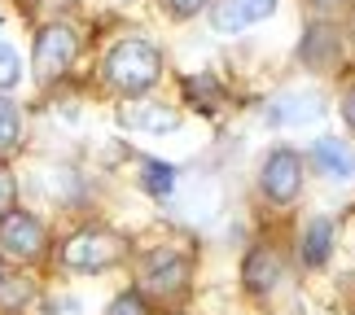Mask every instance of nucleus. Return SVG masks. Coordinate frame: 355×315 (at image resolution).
Returning a JSON list of instances; mask_svg holds the SVG:
<instances>
[{
	"mask_svg": "<svg viewBox=\"0 0 355 315\" xmlns=\"http://www.w3.org/2000/svg\"><path fill=\"white\" fill-rule=\"evenodd\" d=\"M105 315H149V303L136 289H128V294H119L110 307H105Z\"/></svg>",
	"mask_w": 355,
	"mask_h": 315,
	"instance_id": "obj_18",
	"label": "nucleus"
},
{
	"mask_svg": "<svg viewBox=\"0 0 355 315\" xmlns=\"http://www.w3.org/2000/svg\"><path fill=\"white\" fill-rule=\"evenodd\" d=\"M35 298V285L26 280V276H0V311H9V315H18L26 303Z\"/></svg>",
	"mask_w": 355,
	"mask_h": 315,
	"instance_id": "obj_15",
	"label": "nucleus"
},
{
	"mask_svg": "<svg viewBox=\"0 0 355 315\" xmlns=\"http://www.w3.org/2000/svg\"><path fill=\"white\" fill-rule=\"evenodd\" d=\"M13 197H18V180H13L9 167H0V215L13 206Z\"/></svg>",
	"mask_w": 355,
	"mask_h": 315,
	"instance_id": "obj_20",
	"label": "nucleus"
},
{
	"mask_svg": "<svg viewBox=\"0 0 355 315\" xmlns=\"http://www.w3.org/2000/svg\"><path fill=\"white\" fill-rule=\"evenodd\" d=\"M18 79H22V57H18V48H13V44L0 39V92H9Z\"/></svg>",
	"mask_w": 355,
	"mask_h": 315,
	"instance_id": "obj_17",
	"label": "nucleus"
},
{
	"mask_svg": "<svg viewBox=\"0 0 355 315\" xmlns=\"http://www.w3.org/2000/svg\"><path fill=\"white\" fill-rule=\"evenodd\" d=\"M324 114V101L316 92H281V97H272L263 118L272 127H298V123H316Z\"/></svg>",
	"mask_w": 355,
	"mask_h": 315,
	"instance_id": "obj_11",
	"label": "nucleus"
},
{
	"mask_svg": "<svg viewBox=\"0 0 355 315\" xmlns=\"http://www.w3.org/2000/svg\"><path fill=\"white\" fill-rule=\"evenodd\" d=\"M22 127H26V123H22V105L0 92V162L13 158L22 149Z\"/></svg>",
	"mask_w": 355,
	"mask_h": 315,
	"instance_id": "obj_14",
	"label": "nucleus"
},
{
	"mask_svg": "<svg viewBox=\"0 0 355 315\" xmlns=\"http://www.w3.org/2000/svg\"><path fill=\"white\" fill-rule=\"evenodd\" d=\"M303 175H307L303 154L290 149V145H277L259 162V193H263L272 206H294L298 193H303Z\"/></svg>",
	"mask_w": 355,
	"mask_h": 315,
	"instance_id": "obj_5",
	"label": "nucleus"
},
{
	"mask_svg": "<svg viewBox=\"0 0 355 315\" xmlns=\"http://www.w3.org/2000/svg\"><path fill=\"white\" fill-rule=\"evenodd\" d=\"M101 75L123 97H145V92L167 75V57H162V48L149 35H123L119 44L105 53Z\"/></svg>",
	"mask_w": 355,
	"mask_h": 315,
	"instance_id": "obj_2",
	"label": "nucleus"
},
{
	"mask_svg": "<svg viewBox=\"0 0 355 315\" xmlns=\"http://www.w3.org/2000/svg\"><path fill=\"white\" fill-rule=\"evenodd\" d=\"M351 315H355V307H351Z\"/></svg>",
	"mask_w": 355,
	"mask_h": 315,
	"instance_id": "obj_23",
	"label": "nucleus"
},
{
	"mask_svg": "<svg viewBox=\"0 0 355 315\" xmlns=\"http://www.w3.org/2000/svg\"><path fill=\"white\" fill-rule=\"evenodd\" d=\"M334 250V219L329 215H311L303 232H298V263L303 267H324Z\"/></svg>",
	"mask_w": 355,
	"mask_h": 315,
	"instance_id": "obj_12",
	"label": "nucleus"
},
{
	"mask_svg": "<svg viewBox=\"0 0 355 315\" xmlns=\"http://www.w3.org/2000/svg\"><path fill=\"white\" fill-rule=\"evenodd\" d=\"M141 184H145V193L167 197L171 188H175V167H171V162H154V158H149L145 167H141Z\"/></svg>",
	"mask_w": 355,
	"mask_h": 315,
	"instance_id": "obj_16",
	"label": "nucleus"
},
{
	"mask_svg": "<svg viewBox=\"0 0 355 315\" xmlns=\"http://www.w3.org/2000/svg\"><path fill=\"white\" fill-rule=\"evenodd\" d=\"M79 57V31L71 22H49L40 26L35 35V48H31V71H35V84H58V79L71 75V66Z\"/></svg>",
	"mask_w": 355,
	"mask_h": 315,
	"instance_id": "obj_4",
	"label": "nucleus"
},
{
	"mask_svg": "<svg viewBox=\"0 0 355 315\" xmlns=\"http://www.w3.org/2000/svg\"><path fill=\"white\" fill-rule=\"evenodd\" d=\"M311 9H320V13H334V9H343V5H351V0H307Z\"/></svg>",
	"mask_w": 355,
	"mask_h": 315,
	"instance_id": "obj_22",
	"label": "nucleus"
},
{
	"mask_svg": "<svg viewBox=\"0 0 355 315\" xmlns=\"http://www.w3.org/2000/svg\"><path fill=\"white\" fill-rule=\"evenodd\" d=\"M193 254L184 245H149V250L136 258V294L154 307H180L189 289H193Z\"/></svg>",
	"mask_w": 355,
	"mask_h": 315,
	"instance_id": "obj_1",
	"label": "nucleus"
},
{
	"mask_svg": "<svg viewBox=\"0 0 355 315\" xmlns=\"http://www.w3.org/2000/svg\"><path fill=\"white\" fill-rule=\"evenodd\" d=\"M281 280H285V254L272 241L250 245L245 258H241V285H245V294L268 298V294L281 289Z\"/></svg>",
	"mask_w": 355,
	"mask_h": 315,
	"instance_id": "obj_8",
	"label": "nucleus"
},
{
	"mask_svg": "<svg viewBox=\"0 0 355 315\" xmlns=\"http://www.w3.org/2000/svg\"><path fill=\"white\" fill-rule=\"evenodd\" d=\"M338 114H343L347 132L355 136V84H347V88H343V97H338Z\"/></svg>",
	"mask_w": 355,
	"mask_h": 315,
	"instance_id": "obj_21",
	"label": "nucleus"
},
{
	"mask_svg": "<svg viewBox=\"0 0 355 315\" xmlns=\"http://www.w3.org/2000/svg\"><path fill=\"white\" fill-rule=\"evenodd\" d=\"M343 26L338 22H329V18H316L303 31V39H298V62L307 66V71H316V75H324V71H334L338 62H343V53H347V44H343Z\"/></svg>",
	"mask_w": 355,
	"mask_h": 315,
	"instance_id": "obj_7",
	"label": "nucleus"
},
{
	"mask_svg": "<svg viewBox=\"0 0 355 315\" xmlns=\"http://www.w3.org/2000/svg\"><path fill=\"white\" fill-rule=\"evenodd\" d=\"M119 127L149 132V136H167V132H180V109H171V105H162V101H136V105H123L119 109Z\"/></svg>",
	"mask_w": 355,
	"mask_h": 315,
	"instance_id": "obj_10",
	"label": "nucleus"
},
{
	"mask_svg": "<svg viewBox=\"0 0 355 315\" xmlns=\"http://www.w3.org/2000/svg\"><path fill=\"white\" fill-rule=\"evenodd\" d=\"M44 250H49V228L31 210L9 206L0 215V254L5 258H13V263H40Z\"/></svg>",
	"mask_w": 355,
	"mask_h": 315,
	"instance_id": "obj_6",
	"label": "nucleus"
},
{
	"mask_svg": "<svg viewBox=\"0 0 355 315\" xmlns=\"http://www.w3.org/2000/svg\"><path fill=\"white\" fill-rule=\"evenodd\" d=\"M307 162L316 167L324 180H351V171H355V158H351V149L343 141H334V136H320L316 145H311V154Z\"/></svg>",
	"mask_w": 355,
	"mask_h": 315,
	"instance_id": "obj_13",
	"label": "nucleus"
},
{
	"mask_svg": "<svg viewBox=\"0 0 355 315\" xmlns=\"http://www.w3.org/2000/svg\"><path fill=\"white\" fill-rule=\"evenodd\" d=\"M277 5L281 0H220V5H211V26L220 35H237L254 22H268Z\"/></svg>",
	"mask_w": 355,
	"mask_h": 315,
	"instance_id": "obj_9",
	"label": "nucleus"
},
{
	"mask_svg": "<svg viewBox=\"0 0 355 315\" xmlns=\"http://www.w3.org/2000/svg\"><path fill=\"white\" fill-rule=\"evenodd\" d=\"M351 26H355V22H351Z\"/></svg>",
	"mask_w": 355,
	"mask_h": 315,
	"instance_id": "obj_24",
	"label": "nucleus"
},
{
	"mask_svg": "<svg viewBox=\"0 0 355 315\" xmlns=\"http://www.w3.org/2000/svg\"><path fill=\"white\" fill-rule=\"evenodd\" d=\"M162 5H167L171 18H198V13L211 9V0H162Z\"/></svg>",
	"mask_w": 355,
	"mask_h": 315,
	"instance_id": "obj_19",
	"label": "nucleus"
},
{
	"mask_svg": "<svg viewBox=\"0 0 355 315\" xmlns=\"http://www.w3.org/2000/svg\"><path fill=\"white\" fill-rule=\"evenodd\" d=\"M123 258H128V237H119L114 228H101V224L79 228L62 245V263L79 276H101V271L119 267Z\"/></svg>",
	"mask_w": 355,
	"mask_h": 315,
	"instance_id": "obj_3",
	"label": "nucleus"
}]
</instances>
